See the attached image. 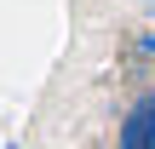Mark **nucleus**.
Segmentation results:
<instances>
[{
    "instance_id": "nucleus-1",
    "label": "nucleus",
    "mask_w": 155,
    "mask_h": 149,
    "mask_svg": "<svg viewBox=\"0 0 155 149\" xmlns=\"http://www.w3.org/2000/svg\"><path fill=\"white\" fill-rule=\"evenodd\" d=\"M121 149H155V92L132 103V115L121 126Z\"/></svg>"
},
{
    "instance_id": "nucleus-2",
    "label": "nucleus",
    "mask_w": 155,
    "mask_h": 149,
    "mask_svg": "<svg viewBox=\"0 0 155 149\" xmlns=\"http://www.w3.org/2000/svg\"><path fill=\"white\" fill-rule=\"evenodd\" d=\"M144 11H150V17H155V0H144Z\"/></svg>"
}]
</instances>
